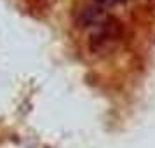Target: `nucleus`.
Returning a JSON list of instances; mask_svg holds the SVG:
<instances>
[{"mask_svg":"<svg viewBox=\"0 0 155 148\" xmlns=\"http://www.w3.org/2000/svg\"><path fill=\"white\" fill-rule=\"evenodd\" d=\"M96 2H99V4H103V2H106V0H96Z\"/></svg>","mask_w":155,"mask_h":148,"instance_id":"f257e3e1","label":"nucleus"}]
</instances>
